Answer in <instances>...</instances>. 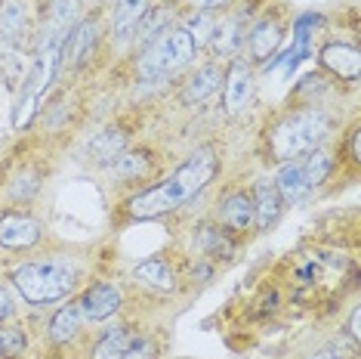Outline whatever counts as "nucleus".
Instances as JSON below:
<instances>
[{"label":"nucleus","mask_w":361,"mask_h":359,"mask_svg":"<svg viewBox=\"0 0 361 359\" xmlns=\"http://www.w3.org/2000/svg\"><path fill=\"white\" fill-rule=\"evenodd\" d=\"M28 35V6L25 0H0V56L13 59L22 50Z\"/></svg>","instance_id":"6"},{"label":"nucleus","mask_w":361,"mask_h":359,"mask_svg":"<svg viewBox=\"0 0 361 359\" xmlns=\"http://www.w3.org/2000/svg\"><path fill=\"white\" fill-rule=\"evenodd\" d=\"M309 359H343L336 350H318V353H312Z\"/></svg>","instance_id":"32"},{"label":"nucleus","mask_w":361,"mask_h":359,"mask_svg":"<svg viewBox=\"0 0 361 359\" xmlns=\"http://www.w3.org/2000/svg\"><path fill=\"white\" fill-rule=\"evenodd\" d=\"M226 112L228 115H238V112L247 109L250 102V90H253V75H250V65L241 59H232L226 71Z\"/></svg>","instance_id":"10"},{"label":"nucleus","mask_w":361,"mask_h":359,"mask_svg":"<svg viewBox=\"0 0 361 359\" xmlns=\"http://www.w3.org/2000/svg\"><path fill=\"white\" fill-rule=\"evenodd\" d=\"M13 316V298L6 295V288H0V322Z\"/></svg>","instance_id":"30"},{"label":"nucleus","mask_w":361,"mask_h":359,"mask_svg":"<svg viewBox=\"0 0 361 359\" xmlns=\"http://www.w3.org/2000/svg\"><path fill=\"white\" fill-rule=\"evenodd\" d=\"M275 189L281 192L284 201H302L312 192L309 183H306V174H302L300 158L284 161L281 165V170H278V177H275Z\"/></svg>","instance_id":"18"},{"label":"nucleus","mask_w":361,"mask_h":359,"mask_svg":"<svg viewBox=\"0 0 361 359\" xmlns=\"http://www.w3.org/2000/svg\"><path fill=\"white\" fill-rule=\"evenodd\" d=\"M96 40H99V28H96L93 19H80L75 22V28L68 31L62 44V62L59 65H68V69H80L90 56L96 50Z\"/></svg>","instance_id":"8"},{"label":"nucleus","mask_w":361,"mask_h":359,"mask_svg":"<svg viewBox=\"0 0 361 359\" xmlns=\"http://www.w3.org/2000/svg\"><path fill=\"white\" fill-rule=\"evenodd\" d=\"M213 28H216V22H213V16H210V13H204V10H195V16L188 19V25H185L188 37L195 40V47L204 44V40H210Z\"/></svg>","instance_id":"26"},{"label":"nucleus","mask_w":361,"mask_h":359,"mask_svg":"<svg viewBox=\"0 0 361 359\" xmlns=\"http://www.w3.org/2000/svg\"><path fill=\"white\" fill-rule=\"evenodd\" d=\"M37 189V180L31 170H22V174H16V183H13V199H19V201H28L31 195H35Z\"/></svg>","instance_id":"28"},{"label":"nucleus","mask_w":361,"mask_h":359,"mask_svg":"<svg viewBox=\"0 0 361 359\" xmlns=\"http://www.w3.org/2000/svg\"><path fill=\"white\" fill-rule=\"evenodd\" d=\"M152 167V158L149 152H124L118 161H114V170H118L121 180H142L145 174H149Z\"/></svg>","instance_id":"24"},{"label":"nucleus","mask_w":361,"mask_h":359,"mask_svg":"<svg viewBox=\"0 0 361 359\" xmlns=\"http://www.w3.org/2000/svg\"><path fill=\"white\" fill-rule=\"evenodd\" d=\"M40 242V223L25 214H4L0 217V245L13 251L31 248Z\"/></svg>","instance_id":"11"},{"label":"nucleus","mask_w":361,"mask_h":359,"mask_svg":"<svg viewBox=\"0 0 361 359\" xmlns=\"http://www.w3.org/2000/svg\"><path fill=\"white\" fill-rule=\"evenodd\" d=\"M281 37H284V31L275 19H259L257 25L247 31V50L253 59H269V56L281 47Z\"/></svg>","instance_id":"17"},{"label":"nucleus","mask_w":361,"mask_h":359,"mask_svg":"<svg viewBox=\"0 0 361 359\" xmlns=\"http://www.w3.org/2000/svg\"><path fill=\"white\" fill-rule=\"evenodd\" d=\"M154 350L139 331H130L127 325H114L102 331V338L93 344V359H152Z\"/></svg>","instance_id":"5"},{"label":"nucleus","mask_w":361,"mask_h":359,"mask_svg":"<svg viewBox=\"0 0 361 359\" xmlns=\"http://www.w3.org/2000/svg\"><path fill=\"white\" fill-rule=\"evenodd\" d=\"M10 282L16 285L22 298L35 307L56 304V300L68 298L78 285V266L68 260H35V264H22L10 273Z\"/></svg>","instance_id":"2"},{"label":"nucleus","mask_w":361,"mask_h":359,"mask_svg":"<svg viewBox=\"0 0 361 359\" xmlns=\"http://www.w3.org/2000/svg\"><path fill=\"white\" fill-rule=\"evenodd\" d=\"M25 350V334L19 329H0V356H19Z\"/></svg>","instance_id":"27"},{"label":"nucleus","mask_w":361,"mask_h":359,"mask_svg":"<svg viewBox=\"0 0 361 359\" xmlns=\"http://www.w3.org/2000/svg\"><path fill=\"white\" fill-rule=\"evenodd\" d=\"M219 84H223V69H219L216 62L201 65V69L185 81V87H183V102L198 105V102H204V100H210V96L219 90Z\"/></svg>","instance_id":"13"},{"label":"nucleus","mask_w":361,"mask_h":359,"mask_svg":"<svg viewBox=\"0 0 361 359\" xmlns=\"http://www.w3.org/2000/svg\"><path fill=\"white\" fill-rule=\"evenodd\" d=\"M352 158H361V155H358V134H352Z\"/></svg>","instance_id":"33"},{"label":"nucleus","mask_w":361,"mask_h":359,"mask_svg":"<svg viewBox=\"0 0 361 359\" xmlns=\"http://www.w3.org/2000/svg\"><path fill=\"white\" fill-rule=\"evenodd\" d=\"M201 251L213 257H232L235 254V242L226 235L223 226H207L201 233Z\"/></svg>","instance_id":"25"},{"label":"nucleus","mask_w":361,"mask_h":359,"mask_svg":"<svg viewBox=\"0 0 361 359\" xmlns=\"http://www.w3.org/2000/svg\"><path fill=\"white\" fill-rule=\"evenodd\" d=\"M219 174V158L213 149H198L188 161H183L173 174H170L164 183H154L149 189L136 192L133 199L127 201L130 217L136 220H154L164 217L170 211L188 205L192 199L207 189V186L216 180Z\"/></svg>","instance_id":"1"},{"label":"nucleus","mask_w":361,"mask_h":359,"mask_svg":"<svg viewBox=\"0 0 361 359\" xmlns=\"http://www.w3.org/2000/svg\"><path fill=\"white\" fill-rule=\"evenodd\" d=\"M195 10H204V13H213V10H223V6H228L232 0H192Z\"/></svg>","instance_id":"29"},{"label":"nucleus","mask_w":361,"mask_h":359,"mask_svg":"<svg viewBox=\"0 0 361 359\" xmlns=\"http://www.w3.org/2000/svg\"><path fill=\"white\" fill-rule=\"evenodd\" d=\"M327 134H331V118L322 109H302L287 115L272 130L269 149H272L278 161H293V158H302L312 149H318L327 140Z\"/></svg>","instance_id":"3"},{"label":"nucleus","mask_w":361,"mask_h":359,"mask_svg":"<svg viewBox=\"0 0 361 359\" xmlns=\"http://www.w3.org/2000/svg\"><path fill=\"white\" fill-rule=\"evenodd\" d=\"M322 62L324 69H331L334 75L346 81H358L361 75V56H358V47L352 44H327L322 50Z\"/></svg>","instance_id":"14"},{"label":"nucleus","mask_w":361,"mask_h":359,"mask_svg":"<svg viewBox=\"0 0 361 359\" xmlns=\"http://www.w3.org/2000/svg\"><path fill=\"white\" fill-rule=\"evenodd\" d=\"M121 304H124V295H121L118 285H109V282L90 285V288L84 291V298L78 300L80 313H84L90 322L109 319V316H114V313L121 310Z\"/></svg>","instance_id":"7"},{"label":"nucleus","mask_w":361,"mask_h":359,"mask_svg":"<svg viewBox=\"0 0 361 359\" xmlns=\"http://www.w3.org/2000/svg\"><path fill=\"white\" fill-rule=\"evenodd\" d=\"M167 19H170L167 10H152V6H149V13L142 16V22H139V28H136V35H133L136 44L139 47H149L154 37L167 31Z\"/></svg>","instance_id":"23"},{"label":"nucleus","mask_w":361,"mask_h":359,"mask_svg":"<svg viewBox=\"0 0 361 359\" xmlns=\"http://www.w3.org/2000/svg\"><path fill=\"white\" fill-rule=\"evenodd\" d=\"M241 44H244V28H241V19H235V16L232 19H223L210 35L213 53L223 56V59H235Z\"/></svg>","instance_id":"19"},{"label":"nucleus","mask_w":361,"mask_h":359,"mask_svg":"<svg viewBox=\"0 0 361 359\" xmlns=\"http://www.w3.org/2000/svg\"><path fill=\"white\" fill-rule=\"evenodd\" d=\"M300 165H302V174H306V183H309V189H315V186H322L327 174H331V167H334V158H331V152L327 149H312L306 152L300 158Z\"/></svg>","instance_id":"22"},{"label":"nucleus","mask_w":361,"mask_h":359,"mask_svg":"<svg viewBox=\"0 0 361 359\" xmlns=\"http://www.w3.org/2000/svg\"><path fill=\"white\" fill-rule=\"evenodd\" d=\"M133 276L142 285H149V288L154 291H173L176 288V279H173V269H170L164 260H142L136 269H133Z\"/></svg>","instance_id":"21"},{"label":"nucleus","mask_w":361,"mask_h":359,"mask_svg":"<svg viewBox=\"0 0 361 359\" xmlns=\"http://www.w3.org/2000/svg\"><path fill=\"white\" fill-rule=\"evenodd\" d=\"M145 13H149V0H118V4H114V13H111L114 40L133 37Z\"/></svg>","instance_id":"16"},{"label":"nucleus","mask_w":361,"mask_h":359,"mask_svg":"<svg viewBox=\"0 0 361 359\" xmlns=\"http://www.w3.org/2000/svg\"><path fill=\"white\" fill-rule=\"evenodd\" d=\"M253 223L259 226V230H269V226L278 223V217H281L284 211V199L281 192L275 189V180H266L259 177L257 186H253Z\"/></svg>","instance_id":"9"},{"label":"nucleus","mask_w":361,"mask_h":359,"mask_svg":"<svg viewBox=\"0 0 361 359\" xmlns=\"http://www.w3.org/2000/svg\"><path fill=\"white\" fill-rule=\"evenodd\" d=\"M358 310H352V319H349V334H352V341H358Z\"/></svg>","instance_id":"31"},{"label":"nucleus","mask_w":361,"mask_h":359,"mask_svg":"<svg viewBox=\"0 0 361 359\" xmlns=\"http://www.w3.org/2000/svg\"><path fill=\"white\" fill-rule=\"evenodd\" d=\"M87 152H90V161H96V165H114L127 152V134L118 127H105L102 134H96L90 140Z\"/></svg>","instance_id":"15"},{"label":"nucleus","mask_w":361,"mask_h":359,"mask_svg":"<svg viewBox=\"0 0 361 359\" xmlns=\"http://www.w3.org/2000/svg\"><path fill=\"white\" fill-rule=\"evenodd\" d=\"M195 50L198 47H195V40L188 37L185 28H167L149 47H142V56H139V81L154 84V81L176 75L183 65L192 62Z\"/></svg>","instance_id":"4"},{"label":"nucleus","mask_w":361,"mask_h":359,"mask_svg":"<svg viewBox=\"0 0 361 359\" xmlns=\"http://www.w3.org/2000/svg\"><path fill=\"white\" fill-rule=\"evenodd\" d=\"M219 226L228 233H244L253 226V201L247 192H232L219 205Z\"/></svg>","instance_id":"12"},{"label":"nucleus","mask_w":361,"mask_h":359,"mask_svg":"<svg viewBox=\"0 0 361 359\" xmlns=\"http://www.w3.org/2000/svg\"><path fill=\"white\" fill-rule=\"evenodd\" d=\"M80 325H84V313L78 304H65L56 310V316L50 319V341L53 344H68L78 338Z\"/></svg>","instance_id":"20"}]
</instances>
